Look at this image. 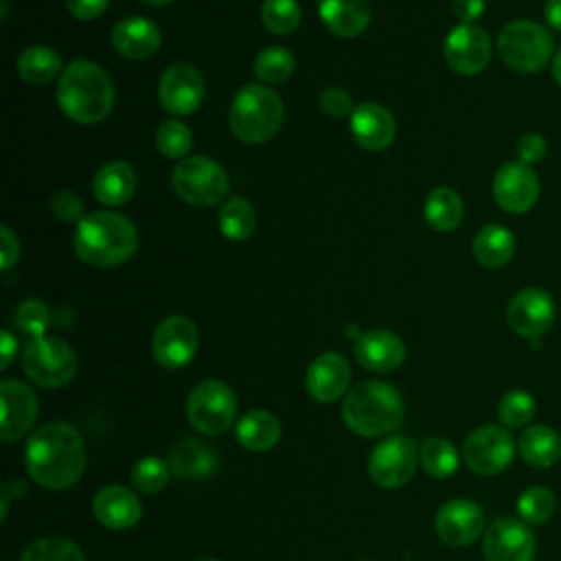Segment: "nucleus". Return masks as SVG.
I'll use <instances>...</instances> for the list:
<instances>
[{"label":"nucleus","instance_id":"4468645a","mask_svg":"<svg viewBox=\"0 0 561 561\" xmlns=\"http://www.w3.org/2000/svg\"><path fill=\"white\" fill-rule=\"evenodd\" d=\"M158 99L162 107L173 116L193 114L204 99L202 72L186 61L171 64L160 77Z\"/></svg>","mask_w":561,"mask_h":561},{"label":"nucleus","instance_id":"a878e982","mask_svg":"<svg viewBox=\"0 0 561 561\" xmlns=\"http://www.w3.org/2000/svg\"><path fill=\"white\" fill-rule=\"evenodd\" d=\"M318 13L324 26L337 37H357L370 24L368 0H318Z\"/></svg>","mask_w":561,"mask_h":561},{"label":"nucleus","instance_id":"b1692460","mask_svg":"<svg viewBox=\"0 0 561 561\" xmlns=\"http://www.w3.org/2000/svg\"><path fill=\"white\" fill-rule=\"evenodd\" d=\"M112 44L121 57L129 61H142L158 53L160 31L147 18H125L112 28Z\"/></svg>","mask_w":561,"mask_h":561},{"label":"nucleus","instance_id":"864d4df0","mask_svg":"<svg viewBox=\"0 0 561 561\" xmlns=\"http://www.w3.org/2000/svg\"><path fill=\"white\" fill-rule=\"evenodd\" d=\"M142 2H147V4H169L173 0H142Z\"/></svg>","mask_w":561,"mask_h":561},{"label":"nucleus","instance_id":"423d86ee","mask_svg":"<svg viewBox=\"0 0 561 561\" xmlns=\"http://www.w3.org/2000/svg\"><path fill=\"white\" fill-rule=\"evenodd\" d=\"M497 53L515 72H539L554 57L552 33L539 22L513 20L497 35Z\"/></svg>","mask_w":561,"mask_h":561},{"label":"nucleus","instance_id":"6e6d98bb","mask_svg":"<svg viewBox=\"0 0 561 561\" xmlns=\"http://www.w3.org/2000/svg\"><path fill=\"white\" fill-rule=\"evenodd\" d=\"M197 561H219V559H215V557H202V559H197Z\"/></svg>","mask_w":561,"mask_h":561},{"label":"nucleus","instance_id":"dca6fc26","mask_svg":"<svg viewBox=\"0 0 561 561\" xmlns=\"http://www.w3.org/2000/svg\"><path fill=\"white\" fill-rule=\"evenodd\" d=\"M486 561H533L535 535L524 519L497 517L484 530Z\"/></svg>","mask_w":561,"mask_h":561},{"label":"nucleus","instance_id":"2f4dec72","mask_svg":"<svg viewBox=\"0 0 561 561\" xmlns=\"http://www.w3.org/2000/svg\"><path fill=\"white\" fill-rule=\"evenodd\" d=\"M18 75L22 81L33 83V85H44L57 77L61 70V57L48 48V46H28L20 53L18 57Z\"/></svg>","mask_w":561,"mask_h":561},{"label":"nucleus","instance_id":"c85d7f7f","mask_svg":"<svg viewBox=\"0 0 561 561\" xmlns=\"http://www.w3.org/2000/svg\"><path fill=\"white\" fill-rule=\"evenodd\" d=\"M517 449L528 465L546 469L561 460V436L550 425L535 423L522 432Z\"/></svg>","mask_w":561,"mask_h":561},{"label":"nucleus","instance_id":"f3484780","mask_svg":"<svg viewBox=\"0 0 561 561\" xmlns=\"http://www.w3.org/2000/svg\"><path fill=\"white\" fill-rule=\"evenodd\" d=\"M443 55L447 66L465 77L482 72L491 61V39L476 24H458L445 37Z\"/></svg>","mask_w":561,"mask_h":561},{"label":"nucleus","instance_id":"6ab92c4d","mask_svg":"<svg viewBox=\"0 0 561 561\" xmlns=\"http://www.w3.org/2000/svg\"><path fill=\"white\" fill-rule=\"evenodd\" d=\"M0 405H2L0 436L4 443H11L24 436L33 427L37 419V397L26 383L18 379H4L0 383Z\"/></svg>","mask_w":561,"mask_h":561},{"label":"nucleus","instance_id":"f257e3e1","mask_svg":"<svg viewBox=\"0 0 561 561\" xmlns=\"http://www.w3.org/2000/svg\"><path fill=\"white\" fill-rule=\"evenodd\" d=\"M24 465L39 486L64 491L79 482L85 471L83 438L70 423H44L26 443Z\"/></svg>","mask_w":561,"mask_h":561},{"label":"nucleus","instance_id":"5701e85b","mask_svg":"<svg viewBox=\"0 0 561 561\" xmlns=\"http://www.w3.org/2000/svg\"><path fill=\"white\" fill-rule=\"evenodd\" d=\"M92 508L96 519L112 530L131 528L142 515V506L136 493L121 484H107L99 489V493L94 495Z\"/></svg>","mask_w":561,"mask_h":561},{"label":"nucleus","instance_id":"f8f14e48","mask_svg":"<svg viewBox=\"0 0 561 561\" xmlns=\"http://www.w3.org/2000/svg\"><path fill=\"white\" fill-rule=\"evenodd\" d=\"M493 199L511 215L528 213L539 199V175L519 160L504 162L493 178Z\"/></svg>","mask_w":561,"mask_h":561},{"label":"nucleus","instance_id":"603ef678","mask_svg":"<svg viewBox=\"0 0 561 561\" xmlns=\"http://www.w3.org/2000/svg\"><path fill=\"white\" fill-rule=\"evenodd\" d=\"M552 79L557 81V85H561V48L552 57Z\"/></svg>","mask_w":561,"mask_h":561},{"label":"nucleus","instance_id":"39448f33","mask_svg":"<svg viewBox=\"0 0 561 561\" xmlns=\"http://www.w3.org/2000/svg\"><path fill=\"white\" fill-rule=\"evenodd\" d=\"M285 105L280 96L265 83L243 85L230 103V131L248 145H261L274 138L283 125Z\"/></svg>","mask_w":561,"mask_h":561},{"label":"nucleus","instance_id":"de8ad7c7","mask_svg":"<svg viewBox=\"0 0 561 561\" xmlns=\"http://www.w3.org/2000/svg\"><path fill=\"white\" fill-rule=\"evenodd\" d=\"M110 0H66V9L79 20H94L107 9Z\"/></svg>","mask_w":561,"mask_h":561},{"label":"nucleus","instance_id":"37998d69","mask_svg":"<svg viewBox=\"0 0 561 561\" xmlns=\"http://www.w3.org/2000/svg\"><path fill=\"white\" fill-rule=\"evenodd\" d=\"M50 210L53 215L59 219V221H66V224H72V221H81L85 215H83V202L77 193L72 191H59L53 195L50 199Z\"/></svg>","mask_w":561,"mask_h":561},{"label":"nucleus","instance_id":"7c9ffc66","mask_svg":"<svg viewBox=\"0 0 561 561\" xmlns=\"http://www.w3.org/2000/svg\"><path fill=\"white\" fill-rule=\"evenodd\" d=\"M237 440L250 451L272 449L280 440V423L267 410H252L237 423Z\"/></svg>","mask_w":561,"mask_h":561},{"label":"nucleus","instance_id":"412c9836","mask_svg":"<svg viewBox=\"0 0 561 561\" xmlns=\"http://www.w3.org/2000/svg\"><path fill=\"white\" fill-rule=\"evenodd\" d=\"M348 127L355 142L368 151H383L386 147H390L397 131L392 114L375 101H364L355 105Z\"/></svg>","mask_w":561,"mask_h":561},{"label":"nucleus","instance_id":"bb28decb","mask_svg":"<svg viewBox=\"0 0 561 561\" xmlns=\"http://www.w3.org/2000/svg\"><path fill=\"white\" fill-rule=\"evenodd\" d=\"M136 184L138 175L134 167L125 160H112L96 171L92 180V193L96 202L105 206H121L134 197Z\"/></svg>","mask_w":561,"mask_h":561},{"label":"nucleus","instance_id":"393cba45","mask_svg":"<svg viewBox=\"0 0 561 561\" xmlns=\"http://www.w3.org/2000/svg\"><path fill=\"white\" fill-rule=\"evenodd\" d=\"M169 469L175 478L182 480H202L217 471L219 458L217 451L195 438H182L169 451Z\"/></svg>","mask_w":561,"mask_h":561},{"label":"nucleus","instance_id":"3c124183","mask_svg":"<svg viewBox=\"0 0 561 561\" xmlns=\"http://www.w3.org/2000/svg\"><path fill=\"white\" fill-rule=\"evenodd\" d=\"M543 15H546L548 28L561 33V0H546Z\"/></svg>","mask_w":561,"mask_h":561},{"label":"nucleus","instance_id":"9d476101","mask_svg":"<svg viewBox=\"0 0 561 561\" xmlns=\"http://www.w3.org/2000/svg\"><path fill=\"white\" fill-rule=\"evenodd\" d=\"M515 456V440L506 427L482 425L473 430L462 445L467 467L480 476H495L504 471Z\"/></svg>","mask_w":561,"mask_h":561},{"label":"nucleus","instance_id":"a211bd4d","mask_svg":"<svg viewBox=\"0 0 561 561\" xmlns=\"http://www.w3.org/2000/svg\"><path fill=\"white\" fill-rule=\"evenodd\" d=\"M434 528L443 543L462 548L473 543L482 535L484 513L471 500H449L438 508Z\"/></svg>","mask_w":561,"mask_h":561},{"label":"nucleus","instance_id":"a19ab883","mask_svg":"<svg viewBox=\"0 0 561 561\" xmlns=\"http://www.w3.org/2000/svg\"><path fill=\"white\" fill-rule=\"evenodd\" d=\"M171 476L169 462L160 460L158 456H147L142 460H138L129 473L131 484L142 491V493H158L167 486Z\"/></svg>","mask_w":561,"mask_h":561},{"label":"nucleus","instance_id":"0eeeda50","mask_svg":"<svg viewBox=\"0 0 561 561\" xmlns=\"http://www.w3.org/2000/svg\"><path fill=\"white\" fill-rule=\"evenodd\" d=\"M175 195L191 206H215L226 199L230 182L219 162L208 156L180 160L171 175Z\"/></svg>","mask_w":561,"mask_h":561},{"label":"nucleus","instance_id":"49530a36","mask_svg":"<svg viewBox=\"0 0 561 561\" xmlns=\"http://www.w3.org/2000/svg\"><path fill=\"white\" fill-rule=\"evenodd\" d=\"M20 259V241L9 226H0V267L7 272Z\"/></svg>","mask_w":561,"mask_h":561},{"label":"nucleus","instance_id":"cd10ccee","mask_svg":"<svg viewBox=\"0 0 561 561\" xmlns=\"http://www.w3.org/2000/svg\"><path fill=\"white\" fill-rule=\"evenodd\" d=\"M473 256L486 270L504 267L515 254V237L506 226L486 224L473 237Z\"/></svg>","mask_w":561,"mask_h":561},{"label":"nucleus","instance_id":"4be33fe9","mask_svg":"<svg viewBox=\"0 0 561 561\" xmlns=\"http://www.w3.org/2000/svg\"><path fill=\"white\" fill-rule=\"evenodd\" d=\"M355 359L375 373H390L399 368L405 359L403 340L386 329L364 331L355 340Z\"/></svg>","mask_w":561,"mask_h":561},{"label":"nucleus","instance_id":"1a4fd4ad","mask_svg":"<svg viewBox=\"0 0 561 561\" xmlns=\"http://www.w3.org/2000/svg\"><path fill=\"white\" fill-rule=\"evenodd\" d=\"M237 414V399L228 383L219 379H206L197 383L186 399L188 423L208 436L224 434Z\"/></svg>","mask_w":561,"mask_h":561},{"label":"nucleus","instance_id":"58836bf2","mask_svg":"<svg viewBox=\"0 0 561 561\" xmlns=\"http://www.w3.org/2000/svg\"><path fill=\"white\" fill-rule=\"evenodd\" d=\"M156 147L167 158L184 160V158H188V151L193 147V134L184 123H180L175 118L162 121L156 129Z\"/></svg>","mask_w":561,"mask_h":561},{"label":"nucleus","instance_id":"09e8293b","mask_svg":"<svg viewBox=\"0 0 561 561\" xmlns=\"http://www.w3.org/2000/svg\"><path fill=\"white\" fill-rule=\"evenodd\" d=\"M451 7L460 24H476V20L484 13V0H454Z\"/></svg>","mask_w":561,"mask_h":561},{"label":"nucleus","instance_id":"ea45409f","mask_svg":"<svg viewBox=\"0 0 561 561\" xmlns=\"http://www.w3.org/2000/svg\"><path fill=\"white\" fill-rule=\"evenodd\" d=\"M537 412V401L528 390H511L500 399L497 416L506 427H524L533 421Z\"/></svg>","mask_w":561,"mask_h":561},{"label":"nucleus","instance_id":"ddd939ff","mask_svg":"<svg viewBox=\"0 0 561 561\" xmlns=\"http://www.w3.org/2000/svg\"><path fill=\"white\" fill-rule=\"evenodd\" d=\"M197 342V327L191 318L169 316L153 331L151 355L164 368H182L195 357Z\"/></svg>","mask_w":561,"mask_h":561},{"label":"nucleus","instance_id":"20e7f679","mask_svg":"<svg viewBox=\"0 0 561 561\" xmlns=\"http://www.w3.org/2000/svg\"><path fill=\"white\" fill-rule=\"evenodd\" d=\"M342 419L359 436H383L403 421V399L383 381L357 383L342 403Z\"/></svg>","mask_w":561,"mask_h":561},{"label":"nucleus","instance_id":"a18cd8bd","mask_svg":"<svg viewBox=\"0 0 561 561\" xmlns=\"http://www.w3.org/2000/svg\"><path fill=\"white\" fill-rule=\"evenodd\" d=\"M515 151H517V160L524 162V164H535L539 160H543L546 151H548V142L541 134L537 131H526L517 138V145H515Z\"/></svg>","mask_w":561,"mask_h":561},{"label":"nucleus","instance_id":"2eb2a0df","mask_svg":"<svg viewBox=\"0 0 561 561\" xmlns=\"http://www.w3.org/2000/svg\"><path fill=\"white\" fill-rule=\"evenodd\" d=\"M554 313H557L554 300L546 289L524 287L511 298L506 309V320L517 335L526 340H537L552 327Z\"/></svg>","mask_w":561,"mask_h":561},{"label":"nucleus","instance_id":"9b49d317","mask_svg":"<svg viewBox=\"0 0 561 561\" xmlns=\"http://www.w3.org/2000/svg\"><path fill=\"white\" fill-rule=\"evenodd\" d=\"M419 447L408 436H390L381 440L368 456V473L375 484L397 489L405 484L416 469Z\"/></svg>","mask_w":561,"mask_h":561},{"label":"nucleus","instance_id":"7ed1b4c3","mask_svg":"<svg viewBox=\"0 0 561 561\" xmlns=\"http://www.w3.org/2000/svg\"><path fill=\"white\" fill-rule=\"evenodd\" d=\"M136 226L118 213H88L75 230V254L92 267H116L129 261L138 250Z\"/></svg>","mask_w":561,"mask_h":561},{"label":"nucleus","instance_id":"5fc2aeb1","mask_svg":"<svg viewBox=\"0 0 561 561\" xmlns=\"http://www.w3.org/2000/svg\"><path fill=\"white\" fill-rule=\"evenodd\" d=\"M9 11V0H2V11H0V18H4Z\"/></svg>","mask_w":561,"mask_h":561},{"label":"nucleus","instance_id":"8fccbe9b","mask_svg":"<svg viewBox=\"0 0 561 561\" xmlns=\"http://www.w3.org/2000/svg\"><path fill=\"white\" fill-rule=\"evenodd\" d=\"M15 351H18V340L11 335L9 329H2L0 331V370H7L9 364L13 362L15 357Z\"/></svg>","mask_w":561,"mask_h":561},{"label":"nucleus","instance_id":"f704fd0d","mask_svg":"<svg viewBox=\"0 0 561 561\" xmlns=\"http://www.w3.org/2000/svg\"><path fill=\"white\" fill-rule=\"evenodd\" d=\"M20 561H85V557L72 539L48 535L28 543Z\"/></svg>","mask_w":561,"mask_h":561},{"label":"nucleus","instance_id":"c9c22d12","mask_svg":"<svg viewBox=\"0 0 561 561\" xmlns=\"http://www.w3.org/2000/svg\"><path fill=\"white\" fill-rule=\"evenodd\" d=\"M296 70V57L283 46L263 48L254 59V75L263 83H283Z\"/></svg>","mask_w":561,"mask_h":561},{"label":"nucleus","instance_id":"e433bc0d","mask_svg":"<svg viewBox=\"0 0 561 561\" xmlns=\"http://www.w3.org/2000/svg\"><path fill=\"white\" fill-rule=\"evenodd\" d=\"M557 511V497L548 486L535 484L522 491L517 497V513L519 519H524L528 526L546 524Z\"/></svg>","mask_w":561,"mask_h":561},{"label":"nucleus","instance_id":"c756f323","mask_svg":"<svg viewBox=\"0 0 561 561\" xmlns=\"http://www.w3.org/2000/svg\"><path fill=\"white\" fill-rule=\"evenodd\" d=\"M425 221L438 232H451L465 217L462 197L451 186H436L427 193L423 204Z\"/></svg>","mask_w":561,"mask_h":561},{"label":"nucleus","instance_id":"79ce46f5","mask_svg":"<svg viewBox=\"0 0 561 561\" xmlns=\"http://www.w3.org/2000/svg\"><path fill=\"white\" fill-rule=\"evenodd\" d=\"M15 324L22 333H26L31 340L35 337H44L48 324H50V311L46 307V302L37 300V298H28L24 300L18 309H15Z\"/></svg>","mask_w":561,"mask_h":561},{"label":"nucleus","instance_id":"473e14b6","mask_svg":"<svg viewBox=\"0 0 561 561\" xmlns=\"http://www.w3.org/2000/svg\"><path fill=\"white\" fill-rule=\"evenodd\" d=\"M256 228V213L245 197H228L219 210V230L228 241H245Z\"/></svg>","mask_w":561,"mask_h":561},{"label":"nucleus","instance_id":"c03bdc74","mask_svg":"<svg viewBox=\"0 0 561 561\" xmlns=\"http://www.w3.org/2000/svg\"><path fill=\"white\" fill-rule=\"evenodd\" d=\"M320 107L327 116H333V118H342L346 114H353V110H355L351 94L344 88H337V85H331V88L322 90Z\"/></svg>","mask_w":561,"mask_h":561},{"label":"nucleus","instance_id":"aec40b11","mask_svg":"<svg viewBox=\"0 0 561 561\" xmlns=\"http://www.w3.org/2000/svg\"><path fill=\"white\" fill-rule=\"evenodd\" d=\"M351 383V366L340 353H322L318 355L305 375L307 392L320 403L337 401Z\"/></svg>","mask_w":561,"mask_h":561},{"label":"nucleus","instance_id":"6e6552de","mask_svg":"<svg viewBox=\"0 0 561 561\" xmlns=\"http://www.w3.org/2000/svg\"><path fill=\"white\" fill-rule=\"evenodd\" d=\"M22 368L42 388H61L77 373V355L59 337H35L22 353Z\"/></svg>","mask_w":561,"mask_h":561},{"label":"nucleus","instance_id":"4c0bfd02","mask_svg":"<svg viewBox=\"0 0 561 561\" xmlns=\"http://www.w3.org/2000/svg\"><path fill=\"white\" fill-rule=\"evenodd\" d=\"M300 4L298 0H263L261 20L263 26L274 35H289L300 26Z\"/></svg>","mask_w":561,"mask_h":561},{"label":"nucleus","instance_id":"f03ea898","mask_svg":"<svg viewBox=\"0 0 561 561\" xmlns=\"http://www.w3.org/2000/svg\"><path fill=\"white\" fill-rule=\"evenodd\" d=\"M112 77L90 59L70 61L57 81V103L61 112L81 125H94L110 116L114 107Z\"/></svg>","mask_w":561,"mask_h":561},{"label":"nucleus","instance_id":"72a5a7b5","mask_svg":"<svg viewBox=\"0 0 561 561\" xmlns=\"http://www.w3.org/2000/svg\"><path fill=\"white\" fill-rule=\"evenodd\" d=\"M419 460L421 467L430 478H449L458 469V451L447 438H425V443L419 449Z\"/></svg>","mask_w":561,"mask_h":561}]
</instances>
